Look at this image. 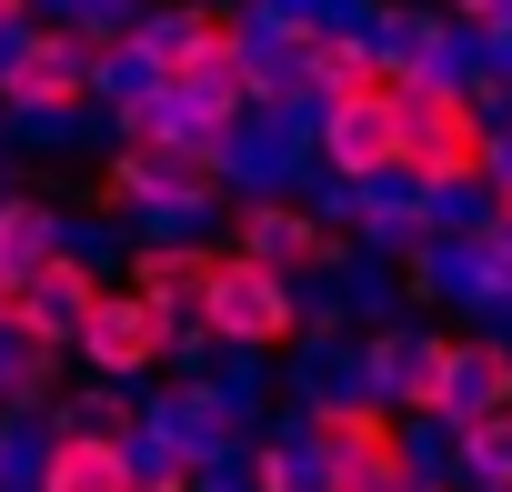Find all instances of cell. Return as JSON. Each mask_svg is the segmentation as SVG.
I'll use <instances>...</instances> for the list:
<instances>
[{"instance_id":"2","label":"cell","mask_w":512,"mask_h":492,"mask_svg":"<svg viewBox=\"0 0 512 492\" xmlns=\"http://www.w3.org/2000/svg\"><path fill=\"white\" fill-rule=\"evenodd\" d=\"M402 171L422 191H482V161H492V101L462 81V71H412L402 81Z\"/></svg>"},{"instance_id":"9","label":"cell","mask_w":512,"mask_h":492,"mask_svg":"<svg viewBox=\"0 0 512 492\" xmlns=\"http://www.w3.org/2000/svg\"><path fill=\"white\" fill-rule=\"evenodd\" d=\"M31 492H141V452L121 432H91V422L61 412V432L31 462Z\"/></svg>"},{"instance_id":"12","label":"cell","mask_w":512,"mask_h":492,"mask_svg":"<svg viewBox=\"0 0 512 492\" xmlns=\"http://www.w3.org/2000/svg\"><path fill=\"white\" fill-rule=\"evenodd\" d=\"M61 241H71V221H61L41 191H0V282H31Z\"/></svg>"},{"instance_id":"8","label":"cell","mask_w":512,"mask_h":492,"mask_svg":"<svg viewBox=\"0 0 512 492\" xmlns=\"http://www.w3.org/2000/svg\"><path fill=\"white\" fill-rule=\"evenodd\" d=\"M352 362H362V392H382V402L412 412V422H442V362H452V332H432V322H372Z\"/></svg>"},{"instance_id":"11","label":"cell","mask_w":512,"mask_h":492,"mask_svg":"<svg viewBox=\"0 0 512 492\" xmlns=\"http://www.w3.org/2000/svg\"><path fill=\"white\" fill-rule=\"evenodd\" d=\"M512 402V332H452V362H442V432L452 422H482Z\"/></svg>"},{"instance_id":"5","label":"cell","mask_w":512,"mask_h":492,"mask_svg":"<svg viewBox=\"0 0 512 492\" xmlns=\"http://www.w3.org/2000/svg\"><path fill=\"white\" fill-rule=\"evenodd\" d=\"M231 231H241L251 262H272V272H292V282L352 262V221H332V211L302 201V191H241V201H231Z\"/></svg>"},{"instance_id":"10","label":"cell","mask_w":512,"mask_h":492,"mask_svg":"<svg viewBox=\"0 0 512 492\" xmlns=\"http://www.w3.org/2000/svg\"><path fill=\"white\" fill-rule=\"evenodd\" d=\"M211 262H221V241H201V231H141L131 241V292H151L171 322H201Z\"/></svg>"},{"instance_id":"7","label":"cell","mask_w":512,"mask_h":492,"mask_svg":"<svg viewBox=\"0 0 512 492\" xmlns=\"http://www.w3.org/2000/svg\"><path fill=\"white\" fill-rule=\"evenodd\" d=\"M402 91H362V101H322L312 111V171L322 181H382L402 171Z\"/></svg>"},{"instance_id":"6","label":"cell","mask_w":512,"mask_h":492,"mask_svg":"<svg viewBox=\"0 0 512 492\" xmlns=\"http://www.w3.org/2000/svg\"><path fill=\"white\" fill-rule=\"evenodd\" d=\"M171 312L151 302V292H131V282H101V302H91V322L71 332V362H91V382H151L161 362H171Z\"/></svg>"},{"instance_id":"15","label":"cell","mask_w":512,"mask_h":492,"mask_svg":"<svg viewBox=\"0 0 512 492\" xmlns=\"http://www.w3.org/2000/svg\"><path fill=\"white\" fill-rule=\"evenodd\" d=\"M251 492H312V452H302V432L251 442Z\"/></svg>"},{"instance_id":"18","label":"cell","mask_w":512,"mask_h":492,"mask_svg":"<svg viewBox=\"0 0 512 492\" xmlns=\"http://www.w3.org/2000/svg\"><path fill=\"white\" fill-rule=\"evenodd\" d=\"M422 492H472V482H422Z\"/></svg>"},{"instance_id":"4","label":"cell","mask_w":512,"mask_h":492,"mask_svg":"<svg viewBox=\"0 0 512 492\" xmlns=\"http://www.w3.org/2000/svg\"><path fill=\"white\" fill-rule=\"evenodd\" d=\"M201 322H211V342H221V352H292V342L312 332V302H302V282H292V272L251 262L241 241H231V252L211 262Z\"/></svg>"},{"instance_id":"17","label":"cell","mask_w":512,"mask_h":492,"mask_svg":"<svg viewBox=\"0 0 512 492\" xmlns=\"http://www.w3.org/2000/svg\"><path fill=\"white\" fill-rule=\"evenodd\" d=\"M0 472H11V412H0Z\"/></svg>"},{"instance_id":"13","label":"cell","mask_w":512,"mask_h":492,"mask_svg":"<svg viewBox=\"0 0 512 492\" xmlns=\"http://www.w3.org/2000/svg\"><path fill=\"white\" fill-rule=\"evenodd\" d=\"M131 452H141V492H221V452L171 432V422H151Z\"/></svg>"},{"instance_id":"14","label":"cell","mask_w":512,"mask_h":492,"mask_svg":"<svg viewBox=\"0 0 512 492\" xmlns=\"http://www.w3.org/2000/svg\"><path fill=\"white\" fill-rule=\"evenodd\" d=\"M452 472L472 492H512V402L482 412V422H452Z\"/></svg>"},{"instance_id":"16","label":"cell","mask_w":512,"mask_h":492,"mask_svg":"<svg viewBox=\"0 0 512 492\" xmlns=\"http://www.w3.org/2000/svg\"><path fill=\"white\" fill-rule=\"evenodd\" d=\"M71 422H91V432H121V442H141V432H151V422L121 402V382H111V392H81V402H71Z\"/></svg>"},{"instance_id":"3","label":"cell","mask_w":512,"mask_h":492,"mask_svg":"<svg viewBox=\"0 0 512 492\" xmlns=\"http://www.w3.org/2000/svg\"><path fill=\"white\" fill-rule=\"evenodd\" d=\"M91 61H101V41H91L81 21H31L21 41H0V91H11V121H31L41 141H71V131L101 111Z\"/></svg>"},{"instance_id":"1","label":"cell","mask_w":512,"mask_h":492,"mask_svg":"<svg viewBox=\"0 0 512 492\" xmlns=\"http://www.w3.org/2000/svg\"><path fill=\"white\" fill-rule=\"evenodd\" d=\"M91 201L131 211L141 231H201L231 201V171H221V151H191V141H121Z\"/></svg>"}]
</instances>
